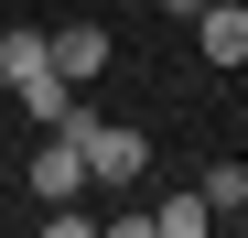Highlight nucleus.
<instances>
[{
	"label": "nucleus",
	"instance_id": "f257e3e1",
	"mask_svg": "<svg viewBox=\"0 0 248 238\" xmlns=\"http://www.w3.org/2000/svg\"><path fill=\"white\" fill-rule=\"evenodd\" d=\"M76 152H87V184H140V173H151V141L119 130V119H97V108L76 119Z\"/></svg>",
	"mask_w": 248,
	"mask_h": 238
},
{
	"label": "nucleus",
	"instance_id": "f03ea898",
	"mask_svg": "<svg viewBox=\"0 0 248 238\" xmlns=\"http://www.w3.org/2000/svg\"><path fill=\"white\" fill-rule=\"evenodd\" d=\"M194 44H205V65H248V0H205Z\"/></svg>",
	"mask_w": 248,
	"mask_h": 238
},
{
	"label": "nucleus",
	"instance_id": "7ed1b4c3",
	"mask_svg": "<svg viewBox=\"0 0 248 238\" xmlns=\"http://www.w3.org/2000/svg\"><path fill=\"white\" fill-rule=\"evenodd\" d=\"M54 76H65V87H97V76H108V22H65L54 33Z\"/></svg>",
	"mask_w": 248,
	"mask_h": 238
},
{
	"label": "nucleus",
	"instance_id": "20e7f679",
	"mask_svg": "<svg viewBox=\"0 0 248 238\" xmlns=\"http://www.w3.org/2000/svg\"><path fill=\"white\" fill-rule=\"evenodd\" d=\"M11 98H22V119H44V130H76V119H87V87H65L54 65H44V76H22Z\"/></svg>",
	"mask_w": 248,
	"mask_h": 238
},
{
	"label": "nucleus",
	"instance_id": "39448f33",
	"mask_svg": "<svg viewBox=\"0 0 248 238\" xmlns=\"http://www.w3.org/2000/svg\"><path fill=\"white\" fill-rule=\"evenodd\" d=\"M76 184H87V152H76V130H44V152H32V195L54 206V195H76Z\"/></svg>",
	"mask_w": 248,
	"mask_h": 238
},
{
	"label": "nucleus",
	"instance_id": "423d86ee",
	"mask_svg": "<svg viewBox=\"0 0 248 238\" xmlns=\"http://www.w3.org/2000/svg\"><path fill=\"white\" fill-rule=\"evenodd\" d=\"M44 65H54V33H0V87H22Z\"/></svg>",
	"mask_w": 248,
	"mask_h": 238
},
{
	"label": "nucleus",
	"instance_id": "0eeeda50",
	"mask_svg": "<svg viewBox=\"0 0 248 238\" xmlns=\"http://www.w3.org/2000/svg\"><path fill=\"white\" fill-rule=\"evenodd\" d=\"M151 227H162V238H205L216 206H205V195H173V206H151Z\"/></svg>",
	"mask_w": 248,
	"mask_h": 238
},
{
	"label": "nucleus",
	"instance_id": "6e6552de",
	"mask_svg": "<svg viewBox=\"0 0 248 238\" xmlns=\"http://www.w3.org/2000/svg\"><path fill=\"white\" fill-rule=\"evenodd\" d=\"M194 195H205V206H216V217H227V206H248V163H216V173H205Z\"/></svg>",
	"mask_w": 248,
	"mask_h": 238
},
{
	"label": "nucleus",
	"instance_id": "1a4fd4ad",
	"mask_svg": "<svg viewBox=\"0 0 248 238\" xmlns=\"http://www.w3.org/2000/svg\"><path fill=\"white\" fill-rule=\"evenodd\" d=\"M162 11H184V22H194V11H205V0H162Z\"/></svg>",
	"mask_w": 248,
	"mask_h": 238
}]
</instances>
